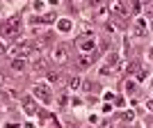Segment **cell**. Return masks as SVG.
Wrapping results in <instances>:
<instances>
[{
    "instance_id": "cell-1",
    "label": "cell",
    "mask_w": 153,
    "mask_h": 128,
    "mask_svg": "<svg viewBox=\"0 0 153 128\" xmlns=\"http://www.w3.org/2000/svg\"><path fill=\"white\" fill-rule=\"evenodd\" d=\"M0 34L7 37V39H16V37H19V19L12 16L9 21H5V23L0 25Z\"/></svg>"
},
{
    "instance_id": "cell-2",
    "label": "cell",
    "mask_w": 153,
    "mask_h": 128,
    "mask_svg": "<svg viewBox=\"0 0 153 128\" xmlns=\"http://www.w3.org/2000/svg\"><path fill=\"white\" fill-rule=\"evenodd\" d=\"M32 92H34V96H37L39 101H44L46 105H48V103L53 101L51 87H48V85H46V83H37V85H34V89H32Z\"/></svg>"
},
{
    "instance_id": "cell-3",
    "label": "cell",
    "mask_w": 153,
    "mask_h": 128,
    "mask_svg": "<svg viewBox=\"0 0 153 128\" xmlns=\"http://www.w3.org/2000/svg\"><path fill=\"white\" fill-rule=\"evenodd\" d=\"M66 55H69V46H66V44H57L51 51V60L55 64H64V62H66Z\"/></svg>"
},
{
    "instance_id": "cell-4",
    "label": "cell",
    "mask_w": 153,
    "mask_h": 128,
    "mask_svg": "<svg viewBox=\"0 0 153 128\" xmlns=\"http://www.w3.org/2000/svg\"><path fill=\"white\" fill-rule=\"evenodd\" d=\"M108 5V12L114 14V16H119V19H123L126 16V7H123L121 0H110V2H105Z\"/></svg>"
},
{
    "instance_id": "cell-5",
    "label": "cell",
    "mask_w": 153,
    "mask_h": 128,
    "mask_svg": "<svg viewBox=\"0 0 153 128\" xmlns=\"http://www.w3.org/2000/svg\"><path fill=\"white\" fill-rule=\"evenodd\" d=\"M9 55H14V57H23V60H25L27 55H32V46H30V44H19V46H14L12 51H9Z\"/></svg>"
},
{
    "instance_id": "cell-6",
    "label": "cell",
    "mask_w": 153,
    "mask_h": 128,
    "mask_svg": "<svg viewBox=\"0 0 153 128\" xmlns=\"http://www.w3.org/2000/svg\"><path fill=\"white\" fill-rule=\"evenodd\" d=\"M96 55H98L96 51H94V53H82V55L78 57V66H80V69H89L91 64H94Z\"/></svg>"
},
{
    "instance_id": "cell-7",
    "label": "cell",
    "mask_w": 153,
    "mask_h": 128,
    "mask_svg": "<svg viewBox=\"0 0 153 128\" xmlns=\"http://www.w3.org/2000/svg\"><path fill=\"white\" fill-rule=\"evenodd\" d=\"M94 37H89L87 39V34H82V37L78 39V48H80V51L82 53H94Z\"/></svg>"
},
{
    "instance_id": "cell-8",
    "label": "cell",
    "mask_w": 153,
    "mask_h": 128,
    "mask_svg": "<svg viewBox=\"0 0 153 128\" xmlns=\"http://www.w3.org/2000/svg\"><path fill=\"white\" fill-rule=\"evenodd\" d=\"M94 16L98 21H110V12H108V5H98L94 7Z\"/></svg>"
},
{
    "instance_id": "cell-9",
    "label": "cell",
    "mask_w": 153,
    "mask_h": 128,
    "mask_svg": "<svg viewBox=\"0 0 153 128\" xmlns=\"http://www.w3.org/2000/svg\"><path fill=\"white\" fill-rule=\"evenodd\" d=\"M23 110H25V115H37L39 110H37V105H34V103H32V98L30 96H25V98H23Z\"/></svg>"
},
{
    "instance_id": "cell-10",
    "label": "cell",
    "mask_w": 153,
    "mask_h": 128,
    "mask_svg": "<svg viewBox=\"0 0 153 128\" xmlns=\"http://www.w3.org/2000/svg\"><path fill=\"white\" fill-rule=\"evenodd\" d=\"M27 69V62L23 57H14L12 60V71H16V73H21V71H25Z\"/></svg>"
},
{
    "instance_id": "cell-11",
    "label": "cell",
    "mask_w": 153,
    "mask_h": 128,
    "mask_svg": "<svg viewBox=\"0 0 153 128\" xmlns=\"http://www.w3.org/2000/svg\"><path fill=\"white\" fill-rule=\"evenodd\" d=\"M48 69V62H46V57H34V62H32V71H46Z\"/></svg>"
},
{
    "instance_id": "cell-12",
    "label": "cell",
    "mask_w": 153,
    "mask_h": 128,
    "mask_svg": "<svg viewBox=\"0 0 153 128\" xmlns=\"http://www.w3.org/2000/svg\"><path fill=\"white\" fill-rule=\"evenodd\" d=\"M80 85H82V80H80L78 76H73V78L69 80V89H71V92H76V89H80Z\"/></svg>"
},
{
    "instance_id": "cell-13",
    "label": "cell",
    "mask_w": 153,
    "mask_h": 128,
    "mask_svg": "<svg viewBox=\"0 0 153 128\" xmlns=\"http://www.w3.org/2000/svg\"><path fill=\"white\" fill-rule=\"evenodd\" d=\"M71 25H73V23H71L69 19H62V21L57 23V28H59L62 32H69V30H71Z\"/></svg>"
},
{
    "instance_id": "cell-14",
    "label": "cell",
    "mask_w": 153,
    "mask_h": 128,
    "mask_svg": "<svg viewBox=\"0 0 153 128\" xmlns=\"http://www.w3.org/2000/svg\"><path fill=\"white\" fill-rule=\"evenodd\" d=\"M57 16L55 14H44V16H39V23H51V21H55Z\"/></svg>"
},
{
    "instance_id": "cell-15",
    "label": "cell",
    "mask_w": 153,
    "mask_h": 128,
    "mask_svg": "<svg viewBox=\"0 0 153 128\" xmlns=\"http://www.w3.org/2000/svg\"><path fill=\"white\" fill-rule=\"evenodd\" d=\"M48 83H53V85L59 83V73L57 71H51V73H48Z\"/></svg>"
},
{
    "instance_id": "cell-16",
    "label": "cell",
    "mask_w": 153,
    "mask_h": 128,
    "mask_svg": "<svg viewBox=\"0 0 153 128\" xmlns=\"http://www.w3.org/2000/svg\"><path fill=\"white\" fill-rule=\"evenodd\" d=\"M128 89V94H133V89H135V83L133 80H126V83H123V92Z\"/></svg>"
},
{
    "instance_id": "cell-17",
    "label": "cell",
    "mask_w": 153,
    "mask_h": 128,
    "mask_svg": "<svg viewBox=\"0 0 153 128\" xmlns=\"http://www.w3.org/2000/svg\"><path fill=\"white\" fill-rule=\"evenodd\" d=\"M82 87H85L87 92H89V89H98V85H96V83H89V80H87V83H82Z\"/></svg>"
},
{
    "instance_id": "cell-18",
    "label": "cell",
    "mask_w": 153,
    "mask_h": 128,
    "mask_svg": "<svg viewBox=\"0 0 153 128\" xmlns=\"http://www.w3.org/2000/svg\"><path fill=\"white\" fill-rule=\"evenodd\" d=\"M46 119H48V126H46V128H59V126H57V121H55L53 117H46Z\"/></svg>"
},
{
    "instance_id": "cell-19",
    "label": "cell",
    "mask_w": 153,
    "mask_h": 128,
    "mask_svg": "<svg viewBox=\"0 0 153 128\" xmlns=\"http://www.w3.org/2000/svg\"><path fill=\"white\" fill-rule=\"evenodd\" d=\"M91 7H98V5H105V0H89Z\"/></svg>"
},
{
    "instance_id": "cell-20",
    "label": "cell",
    "mask_w": 153,
    "mask_h": 128,
    "mask_svg": "<svg viewBox=\"0 0 153 128\" xmlns=\"http://www.w3.org/2000/svg\"><path fill=\"white\" fill-rule=\"evenodd\" d=\"M133 117H135L133 112H126V115H123V121H133Z\"/></svg>"
},
{
    "instance_id": "cell-21",
    "label": "cell",
    "mask_w": 153,
    "mask_h": 128,
    "mask_svg": "<svg viewBox=\"0 0 153 128\" xmlns=\"http://www.w3.org/2000/svg\"><path fill=\"white\" fill-rule=\"evenodd\" d=\"M5 128H19V124H14V121H7Z\"/></svg>"
},
{
    "instance_id": "cell-22",
    "label": "cell",
    "mask_w": 153,
    "mask_h": 128,
    "mask_svg": "<svg viewBox=\"0 0 153 128\" xmlns=\"http://www.w3.org/2000/svg\"><path fill=\"white\" fill-rule=\"evenodd\" d=\"M7 48H5V44H2V41H0V55H2V53H5Z\"/></svg>"
},
{
    "instance_id": "cell-23",
    "label": "cell",
    "mask_w": 153,
    "mask_h": 128,
    "mask_svg": "<svg viewBox=\"0 0 153 128\" xmlns=\"http://www.w3.org/2000/svg\"><path fill=\"white\" fill-rule=\"evenodd\" d=\"M48 5H59V0H48Z\"/></svg>"
},
{
    "instance_id": "cell-24",
    "label": "cell",
    "mask_w": 153,
    "mask_h": 128,
    "mask_svg": "<svg viewBox=\"0 0 153 128\" xmlns=\"http://www.w3.org/2000/svg\"><path fill=\"white\" fill-rule=\"evenodd\" d=\"M101 128H112V124H101Z\"/></svg>"
},
{
    "instance_id": "cell-25",
    "label": "cell",
    "mask_w": 153,
    "mask_h": 128,
    "mask_svg": "<svg viewBox=\"0 0 153 128\" xmlns=\"http://www.w3.org/2000/svg\"><path fill=\"white\" fill-rule=\"evenodd\" d=\"M2 83H5V78H2V76H0V85H2Z\"/></svg>"
},
{
    "instance_id": "cell-26",
    "label": "cell",
    "mask_w": 153,
    "mask_h": 128,
    "mask_svg": "<svg viewBox=\"0 0 153 128\" xmlns=\"http://www.w3.org/2000/svg\"><path fill=\"white\" fill-rule=\"evenodd\" d=\"M0 115H2V110H0Z\"/></svg>"
},
{
    "instance_id": "cell-27",
    "label": "cell",
    "mask_w": 153,
    "mask_h": 128,
    "mask_svg": "<svg viewBox=\"0 0 153 128\" xmlns=\"http://www.w3.org/2000/svg\"><path fill=\"white\" fill-rule=\"evenodd\" d=\"M71 128H76V126H71Z\"/></svg>"
}]
</instances>
